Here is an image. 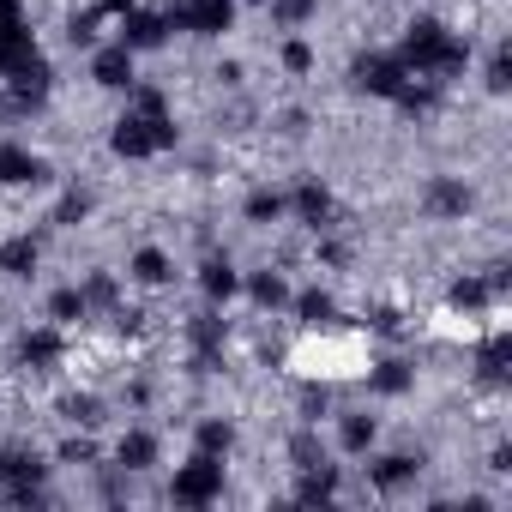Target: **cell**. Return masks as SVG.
Masks as SVG:
<instances>
[{
    "label": "cell",
    "instance_id": "obj_1",
    "mask_svg": "<svg viewBox=\"0 0 512 512\" xmlns=\"http://www.w3.org/2000/svg\"><path fill=\"white\" fill-rule=\"evenodd\" d=\"M169 494H175V500H187V506L217 500V494H223V464L199 452L193 464H181V470H175V488H169Z\"/></svg>",
    "mask_w": 512,
    "mask_h": 512
},
{
    "label": "cell",
    "instance_id": "obj_2",
    "mask_svg": "<svg viewBox=\"0 0 512 512\" xmlns=\"http://www.w3.org/2000/svg\"><path fill=\"white\" fill-rule=\"evenodd\" d=\"M356 85H362L368 97H398V91L410 85V67H404L398 55H362V61H356Z\"/></svg>",
    "mask_w": 512,
    "mask_h": 512
},
{
    "label": "cell",
    "instance_id": "obj_3",
    "mask_svg": "<svg viewBox=\"0 0 512 512\" xmlns=\"http://www.w3.org/2000/svg\"><path fill=\"white\" fill-rule=\"evenodd\" d=\"M0 482L13 488V500H31V494H37V482H43V464H37L31 452H19V446H13V452H0Z\"/></svg>",
    "mask_w": 512,
    "mask_h": 512
},
{
    "label": "cell",
    "instance_id": "obj_4",
    "mask_svg": "<svg viewBox=\"0 0 512 512\" xmlns=\"http://www.w3.org/2000/svg\"><path fill=\"white\" fill-rule=\"evenodd\" d=\"M91 79L103 85V91H133V49L121 43V49H103L97 61H91Z\"/></svg>",
    "mask_w": 512,
    "mask_h": 512
},
{
    "label": "cell",
    "instance_id": "obj_5",
    "mask_svg": "<svg viewBox=\"0 0 512 512\" xmlns=\"http://www.w3.org/2000/svg\"><path fill=\"white\" fill-rule=\"evenodd\" d=\"M61 350H67V344H61V332H55V326H43V332H25L19 362H25V368H37V374H49V368L61 362Z\"/></svg>",
    "mask_w": 512,
    "mask_h": 512
},
{
    "label": "cell",
    "instance_id": "obj_6",
    "mask_svg": "<svg viewBox=\"0 0 512 512\" xmlns=\"http://www.w3.org/2000/svg\"><path fill=\"white\" fill-rule=\"evenodd\" d=\"M121 19H127V37H121L127 49H157L169 37V19L163 13H121Z\"/></svg>",
    "mask_w": 512,
    "mask_h": 512
},
{
    "label": "cell",
    "instance_id": "obj_7",
    "mask_svg": "<svg viewBox=\"0 0 512 512\" xmlns=\"http://www.w3.org/2000/svg\"><path fill=\"white\" fill-rule=\"evenodd\" d=\"M43 169H37V157L25 151V145H0V187H25V181H37Z\"/></svg>",
    "mask_w": 512,
    "mask_h": 512
},
{
    "label": "cell",
    "instance_id": "obj_8",
    "mask_svg": "<svg viewBox=\"0 0 512 512\" xmlns=\"http://www.w3.org/2000/svg\"><path fill=\"white\" fill-rule=\"evenodd\" d=\"M115 458H121V470H151V464H157V440H151L145 428H133V434H121Z\"/></svg>",
    "mask_w": 512,
    "mask_h": 512
},
{
    "label": "cell",
    "instance_id": "obj_9",
    "mask_svg": "<svg viewBox=\"0 0 512 512\" xmlns=\"http://www.w3.org/2000/svg\"><path fill=\"white\" fill-rule=\"evenodd\" d=\"M241 217H247L253 229H266V223H278V217H284V193H278V187H260V193H247Z\"/></svg>",
    "mask_w": 512,
    "mask_h": 512
},
{
    "label": "cell",
    "instance_id": "obj_10",
    "mask_svg": "<svg viewBox=\"0 0 512 512\" xmlns=\"http://www.w3.org/2000/svg\"><path fill=\"white\" fill-rule=\"evenodd\" d=\"M464 205H470V187L464 181H434L428 187V211L434 217H464Z\"/></svg>",
    "mask_w": 512,
    "mask_h": 512
},
{
    "label": "cell",
    "instance_id": "obj_11",
    "mask_svg": "<svg viewBox=\"0 0 512 512\" xmlns=\"http://www.w3.org/2000/svg\"><path fill=\"white\" fill-rule=\"evenodd\" d=\"M296 211H302V223L326 229V217H332V193H326L320 181H302V187H296Z\"/></svg>",
    "mask_w": 512,
    "mask_h": 512
},
{
    "label": "cell",
    "instance_id": "obj_12",
    "mask_svg": "<svg viewBox=\"0 0 512 512\" xmlns=\"http://www.w3.org/2000/svg\"><path fill=\"white\" fill-rule=\"evenodd\" d=\"M0 272H7V278H31L37 272V241L31 235L7 241V247H0Z\"/></svg>",
    "mask_w": 512,
    "mask_h": 512
},
{
    "label": "cell",
    "instance_id": "obj_13",
    "mask_svg": "<svg viewBox=\"0 0 512 512\" xmlns=\"http://www.w3.org/2000/svg\"><path fill=\"white\" fill-rule=\"evenodd\" d=\"M133 278H139V284H151V290H157V284H169V253L139 247V253H133Z\"/></svg>",
    "mask_w": 512,
    "mask_h": 512
},
{
    "label": "cell",
    "instance_id": "obj_14",
    "mask_svg": "<svg viewBox=\"0 0 512 512\" xmlns=\"http://www.w3.org/2000/svg\"><path fill=\"white\" fill-rule=\"evenodd\" d=\"M416 470H422V464H416V458H404V452H398V458H380V464H374V488H404Z\"/></svg>",
    "mask_w": 512,
    "mask_h": 512
},
{
    "label": "cell",
    "instance_id": "obj_15",
    "mask_svg": "<svg viewBox=\"0 0 512 512\" xmlns=\"http://www.w3.org/2000/svg\"><path fill=\"white\" fill-rule=\"evenodd\" d=\"M247 290H253V302H260V308H284V302H290V284H284L278 272H253Z\"/></svg>",
    "mask_w": 512,
    "mask_h": 512
},
{
    "label": "cell",
    "instance_id": "obj_16",
    "mask_svg": "<svg viewBox=\"0 0 512 512\" xmlns=\"http://www.w3.org/2000/svg\"><path fill=\"white\" fill-rule=\"evenodd\" d=\"M205 296L211 302H229L235 296V266L229 260H205Z\"/></svg>",
    "mask_w": 512,
    "mask_h": 512
},
{
    "label": "cell",
    "instance_id": "obj_17",
    "mask_svg": "<svg viewBox=\"0 0 512 512\" xmlns=\"http://www.w3.org/2000/svg\"><path fill=\"white\" fill-rule=\"evenodd\" d=\"M296 314H302V326H332V314H338V302H332L326 290H308V296L296 302Z\"/></svg>",
    "mask_w": 512,
    "mask_h": 512
},
{
    "label": "cell",
    "instance_id": "obj_18",
    "mask_svg": "<svg viewBox=\"0 0 512 512\" xmlns=\"http://www.w3.org/2000/svg\"><path fill=\"white\" fill-rule=\"evenodd\" d=\"M320 13V0H272V19L284 25V31H296V25H308Z\"/></svg>",
    "mask_w": 512,
    "mask_h": 512
},
{
    "label": "cell",
    "instance_id": "obj_19",
    "mask_svg": "<svg viewBox=\"0 0 512 512\" xmlns=\"http://www.w3.org/2000/svg\"><path fill=\"white\" fill-rule=\"evenodd\" d=\"M85 290H55V302H49V314H55V326H73V320H85Z\"/></svg>",
    "mask_w": 512,
    "mask_h": 512
},
{
    "label": "cell",
    "instance_id": "obj_20",
    "mask_svg": "<svg viewBox=\"0 0 512 512\" xmlns=\"http://www.w3.org/2000/svg\"><path fill=\"white\" fill-rule=\"evenodd\" d=\"M374 434H380V428H374V416H350V422H344V452H368V446H374Z\"/></svg>",
    "mask_w": 512,
    "mask_h": 512
},
{
    "label": "cell",
    "instance_id": "obj_21",
    "mask_svg": "<svg viewBox=\"0 0 512 512\" xmlns=\"http://www.w3.org/2000/svg\"><path fill=\"white\" fill-rule=\"evenodd\" d=\"M229 440H235V434H229V422H199V452H205V458H223V452H229Z\"/></svg>",
    "mask_w": 512,
    "mask_h": 512
},
{
    "label": "cell",
    "instance_id": "obj_22",
    "mask_svg": "<svg viewBox=\"0 0 512 512\" xmlns=\"http://www.w3.org/2000/svg\"><path fill=\"white\" fill-rule=\"evenodd\" d=\"M488 290H494V284H482V278H458V284H452V308H482Z\"/></svg>",
    "mask_w": 512,
    "mask_h": 512
},
{
    "label": "cell",
    "instance_id": "obj_23",
    "mask_svg": "<svg viewBox=\"0 0 512 512\" xmlns=\"http://www.w3.org/2000/svg\"><path fill=\"white\" fill-rule=\"evenodd\" d=\"M410 386V368L404 362H380L374 368V392H404Z\"/></svg>",
    "mask_w": 512,
    "mask_h": 512
},
{
    "label": "cell",
    "instance_id": "obj_24",
    "mask_svg": "<svg viewBox=\"0 0 512 512\" xmlns=\"http://www.w3.org/2000/svg\"><path fill=\"white\" fill-rule=\"evenodd\" d=\"M290 452H296V470H314V464H326V452H320V440H314V434H296V446H290Z\"/></svg>",
    "mask_w": 512,
    "mask_h": 512
},
{
    "label": "cell",
    "instance_id": "obj_25",
    "mask_svg": "<svg viewBox=\"0 0 512 512\" xmlns=\"http://www.w3.org/2000/svg\"><path fill=\"white\" fill-rule=\"evenodd\" d=\"M85 211H91V199H85V193H67V199H61V211H55V223H67V229H73V223H85Z\"/></svg>",
    "mask_w": 512,
    "mask_h": 512
},
{
    "label": "cell",
    "instance_id": "obj_26",
    "mask_svg": "<svg viewBox=\"0 0 512 512\" xmlns=\"http://www.w3.org/2000/svg\"><path fill=\"white\" fill-rule=\"evenodd\" d=\"M284 67L290 73H314V49L308 43H284Z\"/></svg>",
    "mask_w": 512,
    "mask_h": 512
},
{
    "label": "cell",
    "instance_id": "obj_27",
    "mask_svg": "<svg viewBox=\"0 0 512 512\" xmlns=\"http://www.w3.org/2000/svg\"><path fill=\"white\" fill-rule=\"evenodd\" d=\"M512 85V67H506V49L494 55V67H488V91H506Z\"/></svg>",
    "mask_w": 512,
    "mask_h": 512
},
{
    "label": "cell",
    "instance_id": "obj_28",
    "mask_svg": "<svg viewBox=\"0 0 512 512\" xmlns=\"http://www.w3.org/2000/svg\"><path fill=\"white\" fill-rule=\"evenodd\" d=\"M97 13H133V0H97Z\"/></svg>",
    "mask_w": 512,
    "mask_h": 512
}]
</instances>
